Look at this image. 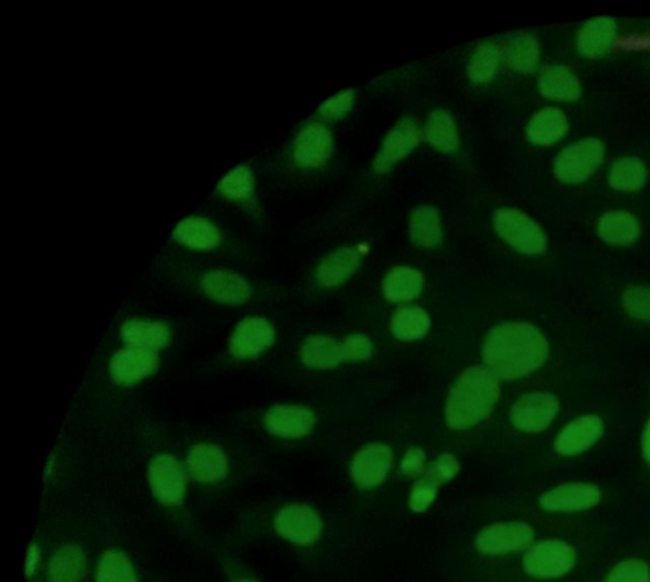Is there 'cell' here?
Masks as SVG:
<instances>
[{
	"instance_id": "cell-43",
	"label": "cell",
	"mask_w": 650,
	"mask_h": 582,
	"mask_svg": "<svg viewBox=\"0 0 650 582\" xmlns=\"http://www.w3.org/2000/svg\"><path fill=\"white\" fill-rule=\"evenodd\" d=\"M356 95L354 90L346 89L339 92L336 96L330 97L321 107L318 112L323 118L336 120L345 117L346 113L352 110Z\"/></svg>"
},
{
	"instance_id": "cell-39",
	"label": "cell",
	"mask_w": 650,
	"mask_h": 582,
	"mask_svg": "<svg viewBox=\"0 0 650 582\" xmlns=\"http://www.w3.org/2000/svg\"><path fill=\"white\" fill-rule=\"evenodd\" d=\"M623 305L631 317L650 324V288L633 287L625 290Z\"/></svg>"
},
{
	"instance_id": "cell-37",
	"label": "cell",
	"mask_w": 650,
	"mask_h": 582,
	"mask_svg": "<svg viewBox=\"0 0 650 582\" xmlns=\"http://www.w3.org/2000/svg\"><path fill=\"white\" fill-rule=\"evenodd\" d=\"M96 582H137L136 572L129 557L120 550H108L100 557Z\"/></svg>"
},
{
	"instance_id": "cell-38",
	"label": "cell",
	"mask_w": 650,
	"mask_h": 582,
	"mask_svg": "<svg viewBox=\"0 0 650 582\" xmlns=\"http://www.w3.org/2000/svg\"><path fill=\"white\" fill-rule=\"evenodd\" d=\"M460 471L458 458L452 453L441 454L435 462L424 470L422 476L429 478L438 487L452 482Z\"/></svg>"
},
{
	"instance_id": "cell-47",
	"label": "cell",
	"mask_w": 650,
	"mask_h": 582,
	"mask_svg": "<svg viewBox=\"0 0 650 582\" xmlns=\"http://www.w3.org/2000/svg\"><path fill=\"white\" fill-rule=\"evenodd\" d=\"M241 582H255V581H253V580H244V581H241Z\"/></svg>"
},
{
	"instance_id": "cell-4",
	"label": "cell",
	"mask_w": 650,
	"mask_h": 582,
	"mask_svg": "<svg viewBox=\"0 0 650 582\" xmlns=\"http://www.w3.org/2000/svg\"><path fill=\"white\" fill-rule=\"evenodd\" d=\"M169 244L177 254L210 256L233 263H239L246 252L238 234L205 213H192L178 220L170 231Z\"/></svg>"
},
{
	"instance_id": "cell-33",
	"label": "cell",
	"mask_w": 650,
	"mask_h": 582,
	"mask_svg": "<svg viewBox=\"0 0 650 582\" xmlns=\"http://www.w3.org/2000/svg\"><path fill=\"white\" fill-rule=\"evenodd\" d=\"M430 328L429 313L421 306H405V308L398 310L392 319V332L401 341L423 339Z\"/></svg>"
},
{
	"instance_id": "cell-28",
	"label": "cell",
	"mask_w": 650,
	"mask_h": 582,
	"mask_svg": "<svg viewBox=\"0 0 650 582\" xmlns=\"http://www.w3.org/2000/svg\"><path fill=\"white\" fill-rule=\"evenodd\" d=\"M598 233L602 241L613 246H630L639 239L640 225L630 213L610 211L600 219Z\"/></svg>"
},
{
	"instance_id": "cell-41",
	"label": "cell",
	"mask_w": 650,
	"mask_h": 582,
	"mask_svg": "<svg viewBox=\"0 0 650 582\" xmlns=\"http://www.w3.org/2000/svg\"><path fill=\"white\" fill-rule=\"evenodd\" d=\"M650 573L647 562L641 560H628L618 563L609 573L605 582H649Z\"/></svg>"
},
{
	"instance_id": "cell-27",
	"label": "cell",
	"mask_w": 650,
	"mask_h": 582,
	"mask_svg": "<svg viewBox=\"0 0 650 582\" xmlns=\"http://www.w3.org/2000/svg\"><path fill=\"white\" fill-rule=\"evenodd\" d=\"M301 362L313 369H332L346 362L344 342L327 336H309L300 351Z\"/></svg>"
},
{
	"instance_id": "cell-42",
	"label": "cell",
	"mask_w": 650,
	"mask_h": 582,
	"mask_svg": "<svg viewBox=\"0 0 650 582\" xmlns=\"http://www.w3.org/2000/svg\"><path fill=\"white\" fill-rule=\"evenodd\" d=\"M346 362H368L374 354V344L368 336L353 334L344 342Z\"/></svg>"
},
{
	"instance_id": "cell-26",
	"label": "cell",
	"mask_w": 650,
	"mask_h": 582,
	"mask_svg": "<svg viewBox=\"0 0 650 582\" xmlns=\"http://www.w3.org/2000/svg\"><path fill=\"white\" fill-rule=\"evenodd\" d=\"M568 120L566 114L555 107H546L533 114L529 122L526 134L528 140L535 145L546 147L559 142L568 132Z\"/></svg>"
},
{
	"instance_id": "cell-21",
	"label": "cell",
	"mask_w": 650,
	"mask_h": 582,
	"mask_svg": "<svg viewBox=\"0 0 650 582\" xmlns=\"http://www.w3.org/2000/svg\"><path fill=\"white\" fill-rule=\"evenodd\" d=\"M601 501V489L591 484H566L540 496V507L551 512L591 509Z\"/></svg>"
},
{
	"instance_id": "cell-17",
	"label": "cell",
	"mask_w": 650,
	"mask_h": 582,
	"mask_svg": "<svg viewBox=\"0 0 650 582\" xmlns=\"http://www.w3.org/2000/svg\"><path fill=\"white\" fill-rule=\"evenodd\" d=\"M190 476L201 485H218L228 477L229 458L219 446L210 441L193 444L185 457Z\"/></svg>"
},
{
	"instance_id": "cell-3",
	"label": "cell",
	"mask_w": 650,
	"mask_h": 582,
	"mask_svg": "<svg viewBox=\"0 0 650 582\" xmlns=\"http://www.w3.org/2000/svg\"><path fill=\"white\" fill-rule=\"evenodd\" d=\"M551 355L544 335L526 322H508L488 335L484 362L495 377L514 380L540 369Z\"/></svg>"
},
{
	"instance_id": "cell-36",
	"label": "cell",
	"mask_w": 650,
	"mask_h": 582,
	"mask_svg": "<svg viewBox=\"0 0 650 582\" xmlns=\"http://www.w3.org/2000/svg\"><path fill=\"white\" fill-rule=\"evenodd\" d=\"M501 61V51L497 45L491 41L479 44L470 58L468 68L469 78L476 84L490 82L497 72Z\"/></svg>"
},
{
	"instance_id": "cell-25",
	"label": "cell",
	"mask_w": 650,
	"mask_h": 582,
	"mask_svg": "<svg viewBox=\"0 0 650 582\" xmlns=\"http://www.w3.org/2000/svg\"><path fill=\"white\" fill-rule=\"evenodd\" d=\"M616 37V23L610 17L588 21L577 37V49L583 57L595 59L605 56Z\"/></svg>"
},
{
	"instance_id": "cell-24",
	"label": "cell",
	"mask_w": 650,
	"mask_h": 582,
	"mask_svg": "<svg viewBox=\"0 0 650 582\" xmlns=\"http://www.w3.org/2000/svg\"><path fill=\"white\" fill-rule=\"evenodd\" d=\"M541 95L554 101L573 102L582 96V86L576 74L564 65H547L541 71Z\"/></svg>"
},
{
	"instance_id": "cell-46",
	"label": "cell",
	"mask_w": 650,
	"mask_h": 582,
	"mask_svg": "<svg viewBox=\"0 0 650 582\" xmlns=\"http://www.w3.org/2000/svg\"><path fill=\"white\" fill-rule=\"evenodd\" d=\"M641 448H643V453L647 459L648 464L650 465V420L646 426V431L643 433V439H641Z\"/></svg>"
},
{
	"instance_id": "cell-35",
	"label": "cell",
	"mask_w": 650,
	"mask_h": 582,
	"mask_svg": "<svg viewBox=\"0 0 650 582\" xmlns=\"http://www.w3.org/2000/svg\"><path fill=\"white\" fill-rule=\"evenodd\" d=\"M647 168L638 158L624 157L617 159L609 173L610 186L622 193H634L646 185Z\"/></svg>"
},
{
	"instance_id": "cell-9",
	"label": "cell",
	"mask_w": 650,
	"mask_h": 582,
	"mask_svg": "<svg viewBox=\"0 0 650 582\" xmlns=\"http://www.w3.org/2000/svg\"><path fill=\"white\" fill-rule=\"evenodd\" d=\"M576 561V550L568 543L549 539L525 550L521 569L531 579H559L575 568Z\"/></svg>"
},
{
	"instance_id": "cell-34",
	"label": "cell",
	"mask_w": 650,
	"mask_h": 582,
	"mask_svg": "<svg viewBox=\"0 0 650 582\" xmlns=\"http://www.w3.org/2000/svg\"><path fill=\"white\" fill-rule=\"evenodd\" d=\"M85 572L83 550L75 546L61 547L49 565L51 582H80Z\"/></svg>"
},
{
	"instance_id": "cell-16",
	"label": "cell",
	"mask_w": 650,
	"mask_h": 582,
	"mask_svg": "<svg viewBox=\"0 0 650 582\" xmlns=\"http://www.w3.org/2000/svg\"><path fill=\"white\" fill-rule=\"evenodd\" d=\"M315 423L314 412L300 404H277L263 416L266 432L280 439L305 438L313 432Z\"/></svg>"
},
{
	"instance_id": "cell-29",
	"label": "cell",
	"mask_w": 650,
	"mask_h": 582,
	"mask_svg": "<svg viewBox=\"0 0 650 582\" xmlns=\"http://www.w3.org/2000/svg\"><path fill=\"white\" fill-rule=\"evenodd\" d=\"M423 275L412 267L398 266L386 275L383 293L390 302H408L420 296L423 290Z\"/></svg>"
},
{
	"instance_id": "cell-30",
	"label": "cell",
	"mask_w": 650,
	"mask_h": 582,
	"mask_svg": "<svg viewBox=\"0 0 650 582\" xmlns=\"http://www.w3.org/2000/svg\"><path fill=\"white\" fill-rule=\"evenodd\" d=\"M423 134L432 147L446 155H454L460 147L458 128L450 112L444 110L432 112Z\"/></svg>"
},
{
	"instance_id": "cell-23",
	"label": "cell",
	"mask_w": 650,
	"mask_h": 582,
	"mask_svg": "<svg viewBox=\"0 0 650 582\" xmlns=\"http://www.w3.org/2000/svg\"><path fill=\"white\" fill-rule=\"evenodd\" d=\"M365 252L361 247L339 248L325 257L316 271V280L323 288L342 286L352 277L362 262Z\"/></svg>"
},
{
	"instance_id": "cell-13",
	"label": "cell",
	"mask_w": 650,
	"mask_h": 582,
	"mask_svg": "<svg viewBox=\"0 0 650 582\" xmlns=\"http://www.w3.org/2000/svg\"><path fill=\"white\" fill-rule=\"evenodd\" d=\"M148 480L153 496L165 507H180L188 492V478L183 465L172 454L152 458Z\"/></svg>"
},
{
	"instance_id": "cell-18",
	"label": "cell",
	"mask_w": 650,
	"mask_h": 582,
	"mask_svg": "<svg viewBox=\"0 0 650 582\" xmlns=\"http://www.w3.org/2000/svg\"><path fill=\"white\" fill-rule=\"evenodd\" d=\"M123 347L153 352L165 351L173 342V329L167 322L149 317H133L120 327Z\"/></svg>"
},
{
	"instance_id": "cell-6",
	"label": "cell",
	"mask_w": 650,
	"mask_h": 582,
	"mask_svg": "<svg viewBox=\"0 0 650 582\" xmlns=\"http://www.w3.org/2000/svg\"><path fill=\"white\" fill-rule=\"evenodd\" d=\"M215 201L230 206L248 219L260 221L263 216L257 174L250 163H238L216 181Z\"/></svg>"
},
{
	"instance_id": "cell-20",
	"label": "cell",
	"mask_w": 650,
	"mask_h": 582,
	"mask_svg": "<svg viewBox=\"0 0 650 582\" xmlns=\"http://www.w3.org/2000/svg\"><path fill=\"white\" fill-rule=\"evenodd\" d=\"M333 150V136L327 126L309 124L300 130L292 144L291 158L299 168H315L327 162Z\"/></svg>"
},
{
	"instance_id": "cell-8",
	"label": "cell",
	"mask_w": 650,
	"mask_h": 582,
	"mask_svg": "<svg viewBox=\"0 0 650 582\" xmlns=\"http://www.w3.org/2000/svg\"><path fill=\"white\" fill-rule=\"evenodd\" d=\"M276 329L261 316H246L231 331L226 349V360L231 364L254 362L273 348Z\"/></svg>"
},
{
	"instance_id": "cell-2",
	"label": "cell",
	"mask_w": 650,
	"mask_h": 582,
	"mask_svg": "<svg viewBox=\"0 0 650 582\" xmlns=\"http://www.w3.org/2000/svg\"><path fill=\"white\" fill-rule=\"evenodd\" d=\"M535 541V531L518 520H497L473 526L462 534V539L454 548L455 566L469 582H484L491 572L492 563L503 558L523 553Z\"/></svg>"
},
{
	"instance_id": "cell-45",
	"label": "cell",
	"mask_w": 650,
	"mask_h": 582,
	"mask_svg": "<svg viewBox=\"0 0 650 582\" xmlns=\"http://www.w3.org/2000/svg\"><path fill=\"white\" fill-rule=\"evenodd\" d=\"M38 560H40V550H38L36 545H33L28 548L26 558V575L28 578L34 575Z\"/></svg>"
},
{
	"instance_id": "cell-14",
	"label": "cell",
	"mask_w": 650,
	"mask_h": 582,
	"mask_svg": "<svg viewBox=\"0 0 650 582\" xmlns=\"http://www.w3.org/2000/svg\"><path fill=\"white\" fill-rule=\"evenodd\" d=\"M558 397L549 392L525 395L510 410V423L518 432L537 434L546 431L558 415Z\"/></svg>"
},
{
	"instance_id": "cell-15",
	"label": "cell",
	"mask_w": 650,
	"mask_h": 582,
	"mask_svg": "<svg viewBox=\"0 0 650 582\" xmlns=\"http://www.w3.org/2000/svg\"><path fill=\"white\" fill-rule=\"evenodd\" d=\"M393 451L382 442L366 444L356 453L351 463L354 485L363 492L381 487L390 472Z\"/></svg>"
},
{
	"instance_id": "cell-31",
	"label": "cell",
	"mask_w": 650,
	"mask_h": 582,
	"mask_svg": "<svg viewBox=\"0 0 650 582\" xmlns=\"http://www.w3.org/2000/svg\"><path fill=\"white\" fill-rule=\"evenodd\" d=\"M410 239L418 246L432 248L443 240V225L440 214L433 206L424 205L417 208L409 220Z\"/></svg>"
},
{
	"instance_id": "cell-40",
	"label": "cell",
	"mask_w": 650,
	"mask_h": 582,
	"mask_svg": "<svg viewBox=\"0 0 650 582\" xmlns=\"http://www.w3.org/2000/svg\"><path fill=\"white\" fill-rule=\"evenodd\" d=\"M438 486L433 484L432 481L421 476L418 480L410 492L409 495V509L417 514H423V512L428 511L432 504L435 502L437 494H438Z\"/></svg>"
},
{
	"instance_id": "cell-7",
	"label": "cell",
	"mask_w": 650,
	"mask_h": 582,
	"mask_svg": "<svg viewBox=\"0 0 650 582\" xmlns=\"http://www.w3.org/2000/svg\"><path fill=\"white\" fill-rule=\"evenodd\" d=\"M274 528L281 539L303 549L318 547L327 534V526L320 512L299 502L286 505L278 510Z\"/></svg>"
},
{
	"instance_id": "cell-1",
	"label": "cell",
	"mask_w": 650,
	"mask_h": 582,
	"mask_svg": "<svg viewBox=\"0 0 650 582\" xmlns=\"http://www.w3.org/2000/svg\"><path fill=\"white\" fill-rule=\"evenodd\" d=\"M153 274L166 284L226 308H243L257 298V284L248 275L226 265L165 252L153 265Z\"/></svg>"
},
{
	"instance_id": "cell-44",
	"label": "cell",
	"mask_w": 650,
	"mask_h": 582,
	"mask_svg": "<svg viewBox=\"0 0 650 582\" xmlns=\"http://www.w3.org/2000/svg\"><path fill=\"white\" fill-rule=\"evenodd\" d=\"M425 465V453L420 447L409 448L400 464V472L406 477L422 476Z\"/></svg>"
},
{
	"instance_id": "cell-11",
	"label": "cell",
	"mask_w": 650,
	"mask_h": 582,
	"mask_svg": "<svg viewBox=\"0 0 650 582\" xmlns=\"http://www.w3.org/2000/svg\"><path fill=\"white\" fill-rule=\"evenodd\" d=\"M494 229L510 247L525 255L544 254L546 235L535 221L516 209H501L494 216Z\"/></svg>"
},
{
	"instance_id": "cell-22",
	"label": "cell",
	"mask_w": 650,
	"mask_h": 582,
	"mask_svg": "<svg viewBox=\"0 0 650 582\" xmlns=\"http://www.w3.org/2000/svg\"><path fill=\"white\" fill-rule=\"evenodd\" d=\"M605 432L600 416L585 415L571 421L555 439L556 453L573 457L585 453L598 442Z\"/></svg>"
},
{
	"instance_id": "cell-32",
	"label": "cell",
	"mask_w": 650,
	"mask_h": 582,
	"mask_svg": "<svg viewBox=\"0 0 650 582\" xmlns=\"http://www.w3.org/2000/svg\"><path fill=\"white\" fill-rule=\"evenodd\" d=\"M503 57H505L507 65L513 71L530 74L535 72L540 64L539 43L532 35H517L510 38Z\"/></svg>"
},
{
	"instance_id": "cell-10",
	"label": "cell",
	"mask_w": 650,
	"mask_h": 582,
	"mask_svg": "<svg viewBox=\"0 0 650 582\" xmlns=\"http://www.w3.org/2000/svg\"><path fill=\"white\" fill-rule=\"evenodd\" d=\"M605 157V144L598 137L573 143L555 160L556 179L569 185H578L599 170Z\"/></svg>"
},
{
	"instance_id": "cell-19",
	"label": "cell",
	"mask_w": 650,
	"mask_h": 582,
	"mask_svg": "<svg viewBox=\"0 0 650 582\" xmlns=\"http://www.w3.org/2000/svg\"><path fill=\"white\" fill-rule=\"evenodd\" d=\"M422 133L414 119L405 118L385 137L381 153L374 162L376 173L389 172L394 165L405 159L420 144Z\"/></svg>"
},
{
	"instance_id": "cell-12",
	"label": "cell",
	"mask_w": 650,
	"mask_h": 582,
	"mask_svg": "<svg viewBox=\"0 0 650 582\" xmlns=\"http://www.w3.org/2000/svg\"><path fill=\"white\" fill-rule=\"evenodd\" d=\"M160 365L159 352L122 347L108 362V374L116 386L133 388L153 377Z\"/></svg>"
},
{
	"instance_id": "cell-5",
	"label": "cell",
	"mask_w": 650,
	"mask_h": 582,
	"mask_svg": "<svg viewBox=\"0 0 650 582\" xmlns=\"http://www.w3.org/2000/svg\"><path fill=\"white\" fill-rule=\"evenodd\" d=\"M498 378L483 366L469 367L455 381L446 404L447 424L454 431H467L490 417L498 402Z\"/></svg>"
}]
</instances>
